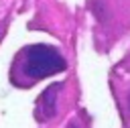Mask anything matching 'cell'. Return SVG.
I'll use <instances>...</instances> for the list:
<instances>
[{"label": "cell", "mask_w": 130, "mask_h": 128, "mask_svg": "<svg viewBox=\"0 0 130 128\" xmlns=\"http://www.w3.org/2000/svg\"><path fill=\"white\" fill-rule=\"evenodd\" d=\"M20 69L22 75H26L28 79L37 81L43 79L47 75H55L67 69V63L63 59V55L49 45H32L26 47L22 53V61H20Z\"/></svg>", "instance_id": "obj_1"}, {"label": "cell", "mask_w": 130, "mask_h": 128, "mask_svg": "<svg viewBox=\"0 0 130 128\" xmlns=\"http://www.w3.org/2000/svg\"><path fill=\"white\" fill-rule=\"evenodd\" d=\"M59 83L51 85L49 89H45L37 102V118L39 120H49L55 116V100H57V91H59Z\"/></svg>", "instance_id": "obj_2"}, {"label": "cell", "mask_w": 130, "mask_h": 128, "mask_svg": "<svg viewBox=\"0 0 130 128\" xmlns=\"http://www.w3.org/2000/svg\"><path fill=\"white\" fill-rule=\"evenodd\" d=\"M67 128H77V124H75V122H71V124H69Z\"/></svg>", "instance_id": "obj_3"}, {"label": "cell", "mask_w": 130, "mask_h": 128, "mask_svg": "<svg viewBox=\"0 0 130 128\" xmlns=\"http://www.w3.org/2000/svg\"><path fill=\"white\" fill-rule=\"evenodd\" d=\"M128 108H130V93H128Z\"/></svg>", "instance_id": "obj_4"}]
</instances>
